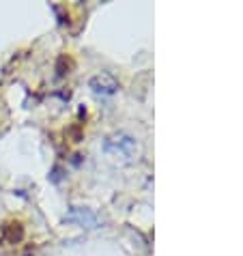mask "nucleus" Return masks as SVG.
I'll use <instances>...</instances> for the list:
<instances>
[{
    "mask_svg": "<svg viewBox=\"0 0 243 256\" xmlns=\"http://www.w3.org/2000/svg\"><path fill=\"white\" fill-rule=\"evenodd\" d=\"M67 220H69V222H76L80 226H89V228H93L97 224V218L93 216L89 209H80V207H73L71 213L67 216Z\"/></svg>",
    "mask_w": 243,
    "mask_h": 256,
    "instance_id": "2",
    "label": "nucleus"
},
{
    "mask_svg": "<svg viewBox=\"0 0 243 256\" xmlns=\"http://www.w3.org/2000/svg\"><path fill=\"white\" fill-rule=\"evenodd\" d=\"M89 86L93 88V93H101V95H112V93H117V88H119V82L112 78L110 73H99L95 75L91 82H89Z\"/></svg>",
    "mask_w": 243,
    "mask_h": 256,
    "instance_id": "1",
    "label": "nucleus"
}]
</instances>
